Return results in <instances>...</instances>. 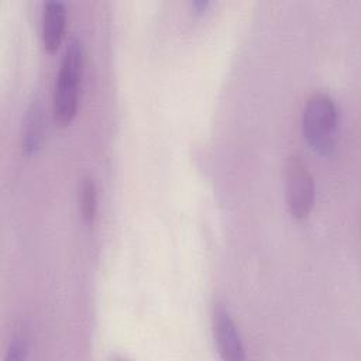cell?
I'll use <instances>...</instances> for the list:
<instances>
[{"label":"cell","mask_w":361,"mask_h":361,"mask_svg":"<svg viewBox=\"0 0 361 361\" xmlns=\"http://www.w3.org/2000/svg\"><path fill=\"white\" fill-rule=\"evenodd\" d=\"M82 73L83 45L79 38L71 37L61 59L52 99L54 120L59 127H68L76 117Z\"/></svg>","instance_id":"obj_1"},{"label":"cell","mask_w":361,"mask_h":361,"mask_svg":"<svg viewBox=\"0 0 361 361\" xmlns=\"http://www.w3.org/2000/svg\"><path fill=\"white\" fill-rule=\"evenodd\" d=\"M302 134L307 145L319 155L334 152L338 135V113L334 100L324 92H314L302 111Z\"/></svg>","instance_id":"obj_2"},{"label":"cell","mask_w":361,"mask_h":361,"mask_svg":"<svg viewBox=\"0 0 361 361\" xmlns=\"http://www.w3.org/2000/svg\"><path fill=\"white\" fill-rule=\"evenodd\" d=\"M285 197L290 216L296 220L306 219L314 203V182L306 162L292 155L285 168Z\"/></svg>","instance_id":"obj_3"},{"label":"cell","mask_w":361,"mask_h":361,"mask_svg":"<svg viewBox=\"0 0 361 361\" xmlns=\"http://www.w3.org/2000/svg\"><path fill=\"white\" fill-rule=\"evenodd\" d=\"M212 323L213 334L221 358L227 361H244L245 348L240 331L231 313L223 303H216L213 306Z\"/></svg>","instance_id":"obj_4"},{"label":"cell","mask_w":361,"mask_h":361,"mask_svg":"<svg viewBox=\"0 0 361 361\" xmlns=\"http://www.w3.org/2000/svg\"><path fill=\"white\" fill-rule=\"evenodd\" d=\"M66 24V10L62 1H47L41 14V42L47 52L54 54L62 44Z\"/></svg>","instance_id":"obj_5"},{"label":"cell","mask_w":361,"mask_h":361,"mask_svg":"<svg viewBox=\"0 0 361 361\" xmlns=\"http://www.w3.org/2000/svg\"><path fill=\"white\" fill-rule=\"evenodd\" d=\"M42 102L35 97L23 118L21 135H20V147L21 152L25 157L35 155L42 145L44 131H45V114H44Z\"/></svg>","instance_id":"obj_6"},{"label":"cell","mask_w":361,"mask_h":361,"mask_svg":"<svg viewBox=\"0 0 361 361\" xmlns=\"http://www.w3.org/2000/svg\"><path fill=\"white\" fill-rule=\"evenodd\" d=\"M80 214L86 224H92L97 212V186L92 176H85L80 183Z\"/></svg>","instance_id":"obj_7"},{"label":"cell","mask_w":361,"mask_h":361,"mask_svg":"<svg viewBox=\"0 0 361 361\" xmlns=\"http://www.w3.org/2000/svg\"><path fill=\"white\" fill-rule=\"evenodd\" d=\"M28 355V343L23 333H17L13 336L10 345L7 348L6 361H21L25 360Z\"/></svg>","instance_id":"obj_8"},{"label":"cell","mask_w":361,"mask_h":361,"mask_svg":"<svg viewBox=\"0 0 361 361\" xmlns=\"http://www.w3.org/2000/svg\"><path fill=\"white\" fill-rule=\"evenodd\" d=\"M209 6H210V3L206 1V0H196V1H192V3H190V7H192V10H193V14H196V16H203V14L206 13V10H207Z\"/></svg>","instance_id":"obj_9"}]
</instances>
